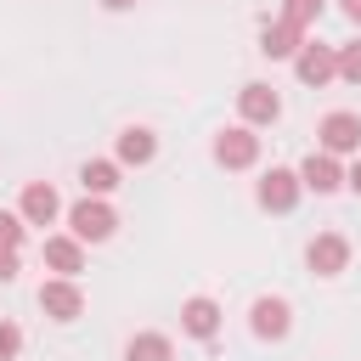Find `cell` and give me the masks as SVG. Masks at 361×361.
I'll return each mask as SVG.
<instances>
[{
  "mask_svg": "<svg viewBox=\"0 0 361 361\" xmlns=\"http://www.w3.org/2000/svg\"><path fill=\"white\" fill-rule=\"evenodd\" d=\"M299 197H305V180H299V169H288V164H271V169L254 180V203H259L265 214H293Z\"/></svg>",
  "mask_w": 361,
  "mask_h": 361,
  "instance_id": "obj_1",
  "label": "cell"
},
{
  "mask_svg": "<svg viewBox=\"0 0 361 361\" xmlns=\"http://www.w3.org/2000/svg\"><path fill=\"white\" fill-rule=\"evenodd\" d=\"M316 152H333V158H361V113H350V107H333V113H322V124H316Z\"/></svg>",
  "mask_w": 361,
  "mask_h": 361,
  "instance_id": "obj_2",
  "label": "cell"
},
{
  "mask_svg": "<svg viewBox=\"0 0 361 361\" xmlns=\"http://www.w3.org/2000/svg\"><path fill=\"white\" fill-rule=\"evenodd\" d=\"M62 220H68V231H73L79 243H107V237L118 231V209H113L107 197H79Z\"/></svg>",
  "mask_w": 361,
  "mask_h": 361,
  "instance_id": "obj_3",
  "label": "cell"
},
{
  "mask_svg": "<svg viewBox=\"0 0 361 361\" xmlns=\"http://www.w3.org/2000/svg\"><path fill=\"white\" fill-rule=\"evenodd\" d=\"M248 333H254L259 344H282V338L293 333V305H288L282 293H259V299L248 305Z\"/></svg>",
  "mask_w": 361,
  "mask_h": 361,
  "instance_id": "obj_4",
  "label": "cell"
},
{
  "mask_svg": "<svg viewBox=\"0 0 361 361\" xmlns=\"http://www.w3.org/2000/svg\"><path fill=\"white\" fill-rule=\"evenodd\" d=\"M293 79L305 85V90H322V85H333L338 79V45H322L316 34L299 45V56H293Z\"/></svg>",
  "mask_w": 361,
  "mask_h": 361,
  "instance_id": "obj_5",
  "label": "cell"
},
{
  "mask_svg": "<svg viewBox=\"0 0 361 361\" xmlns=\"http://www.w3.org/2000/svg\"><path fill=\"white\" fill-rule=\"evenodd\" d=\"M214 164L220 169H254L259 164V135L248 130V124H226V130H214Z\"/></svg>",
  "mask_w": 361,
  "mask_h": 361,
  "instance_id": "obj_6",
  "label": "cell"
},
{
  "mask_svg": "<svg viewBox=\"0 0 361 361\" xmlns=\"http://www.w3.org/2000/svg\"><path fill=\"white\" fill-rule=\"evenodd\" d=\"M276 118H282V96H276L265 79H248V85L237 90V124L265 130V124H276Z\"/></svg>",
  "mask_w": 361,
  "mask_h": 361,
  "instance_id": "obj_7",
  "label": "cell"
},
{
  "mask_svg": "<svg viewBox=\"0 0 361 361\" xmlns=\"http://www.w3.org/2000/svg\"><path fill=\"white\" fill-rule=\"evenodd\" d=\"M350 254H355V248H350L344 231H316L310 248H305V265H310L316 276H344V271H350Z\"/></svg>",
  "mask_w": 361,
  "mask_h": 361,
  "instance_id": "obj_8",
  "label": "cell"
},
{
  "mask_svg": "<svg viewBox=\"0 0 361 361\" xmlns=\"http://www.w3.org/2000/svg\"><path fill=\"white\" fill-rule=\"evenodd\" d=\"M39 310H45L51 322H79V316H85V288H79L73 276H45V282H39Z\"/></svg>",
  "mask_w": 361,
  "mask_h": 361,
  "instance_id": "obj_9",
  "label": "cell"
},
{
  "mask_svg": "<svg viewBox=\"0 0 361 361\" xmlns=\"http://www.w3.org/2000/svg\"><path fill=\"white\" fill-rule=\"evenodd\" d=\"M220 322H226V310H220V299H209V293H192V299L180 305V333L197 338V344H214V338H220Z\"/></svg>",
  "mask_w": 361,
  "mask_h": 361,
  "instance_id": "obj_10",
  "label": "cell"
},
{
  "mask_svg": "<svg viewBox=\"0 0 361 361\" xmlns=\"http://www.w3.org/2000/svg\"><path fill=\"white\" fill-rule=\"evenodd\" d=\"M39 259H45L51 276H73V282H79V271H85V243H79L73 231H51V237L39 243Z\"/></svg>",
  "mask_w": 361,
  "mask_h": 361,
  "instance_id": "obj_11",
  "label": "cell"
},
{
  "mask_svg": "<svg viewBox=\"0 0 361 361\" xmlns=\"http://www.w3.org/2000/svg\"><path fill=\"white\" fill-rule=\"evenodd\" d=\"M17 214H23L28 226H56L68 209H62V197H56V186H51V180H28V186H23V197H17Z\"/></svg>",
  "mask_w": 361,
  "mask_h": 361,
  "instance_id": "obj_12",
  "label": "cell"
},
{
  "mask_svg": "<svg viewBox=\"0 0 361 361\" xmlns=\"http://www.w3.org/2000/svg\"><path fill=\"white\" fill-rule=\"evenodd\" d=\"M305 39H310V34H305V28H293L288 17H265V23H259V51H265L271 62H293Z\"/></svg>",
  "mask_w": 361,
  "mask_h": 361,
  "instance_id": "obj_13",
  "label": "cell"
},
{
  "mask_svg": "<svg viewBox=\"0 0 361 361\" xmlns=\"http://www.w3.org/2000/svg\"><path fill=\"white\" fill-rule=\"evenodd\" d=\"M299 180H305V192L333 197V192H344V158H333V152H310V158L299 164Z\"/></svg>",
  "mask_w": 361,
  "mask_h": 361,
  "instance_id": "obj_14",
  "label": "cell"
},
{
  "mask_svg": "<svg viewBox=\"0 0 361 361\" xmlns=\"http://www.w3.org/2000/svg\"><path fill=\"white\" fill-rule=\"evenodd\" d=\"M113 158H118L124 169H147V164L158 158V135H152L147 124H130V130H118V141H113Z\"/></svg>",
  "mask_w": 361,
  "mask_h": 361,
  "instance_id": "obj_15",
  "label": "cell"
},
{
  "mask_svg": "<svg viewBox=\"0 0 361 361\" xmlns=\"http://www.w3.org/2000/svg\"><path fill=\"white\" fill-rule=\"evenodd\" d=\"M79 186H85V197H113L124 186V164L118 158H85L79 164Z\"/></svg>",
  "mask_w": 361,
  "mask_h": 361,
  "instance_id": "obj_16",
  "label": "cell"
},
{
  "mask_svg": "<svg viewBox=\"0 0 361 361\" xmlns=\"http://www.w3.org/2000/svg\"><path fill=\"white\" fill-rule=\"evenodd\" d=\"M124 361H175V338L169 333H135L124 344Z\"/></svg>",
  "mask_w": 361,
  "mask_h": 361,
  "instance_id": "obj_17",
  "label": "cell"
},
{
  "mask_svg": "<svg viewBox=\"0 0 361 361\" xmlns=\"http://www.w3.org/2000/svg\"><path fill=\"white\" fill-rule=\"evenodd\" d=\"M322 11H327V0H282V11H276V17H288L293 28H305V34H310V28L322 23Z\"/></svg>",
  "mask_w": 361,
  "mask_h": 361,
  "instance_id": "obj_18",
  "label": "cell"
},
{
  "mask_svg": "<svg viewBox=\"0 0 361 361\" xmlns=\"http://www.w3.org/2000/svg\"><path fill=\"white\" fill-rule=\"evenodd\" d=\"M338 79H344V85H355V90H361V34H355V39H344V45H338Z\"/></svg>",
  "mask_w": 361,
  "mask_h": 361,
  "instance_id": "obj_19",
  "label": "cell"
},
{
  "mask_svg": "<svg viewBox=\"0 0 361 361\" xmlns=\"http://www.w3.org/2000/svg\"><path fill=\"white\" fill-rule=\"evenodd\" d=\"M23 243H28V220L17 209H0V248H17L23 254Z\"/></svg>",
  "mask_w": 361,
  "mask_h": 361,
  "instance_id": "obj_20",
  "label": "cell"
},
{
  "mask_svg": "<svg viewBox=\"0 0 361 361\" xmlns=\"http://www.w3.org/2000/svg\"><path fill=\"white\" fill-rule=\"evenodd\" d=\"M17 355H23V327L0 316V361H17Z\"/></svg>",
  "mask_w": 361,
  "mask_h": 361,
  "instance_id": "obj_21",
  "label": "cell"
},
{
  "mask_svg": "<svg viewBox=\"0 0 361 361\" xmlns=\"http://www.w3.org/2000/svg\"><path fill=\"white\" fill-rule=\"evenodd\" d=\"M17 271H23V254L17 248H0V282H17Z\"/></svg>",
  "mask_w": 361,
  "mask_h": 361,
  "instance_id": "obj_22",
  "label": "cell"
},
{
  "mask_svg": "<svg viewBox=\"0 0 361 361\" xmlns=\"http://www.w3.org/2000/svg\"><path fill=\"white\" fill-rule=\"evenodd\" d=\"M344 192H355V197H361V158H350V164H344Z\"/></svg>",
  "mask_w": 361,
  "mask_h": 361,
  "instance_id": "obj_23",
  "label": "cell"
},
{
  "mask_svg": "<svg viewBox=\"0 0 361 361\" xmlns=\"http://www.w3.org/2000/svg\"><path fill=\"white\" fill-rule=\"evenodd\" d=\"M338 11H344V23H355V28H361V0H338Z\"/></svg>",
  "mask_w": 361,
  "mask_h": 361,
  "instance_id": "obj_24",
  "label": "cell"
},
{
  "mask_svg": "<svg viewBox=\"0 0 361 361\" xmlns=\"http://www.w3.org/2000/svg\"><path fill=\"white\" fill-rule=\"evenodd\" d=\"M96 6H102V11H130L135 0H96Z\"/></svg>",
  "mask_w": 361,
  "mask_h": 361,
  "instance_id": "obj_25",
  "label": "cell"
}]
</instances>
